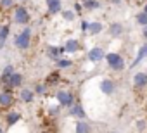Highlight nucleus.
Here are the masks:
<instances>
[{
	"mask_svg": "<svg viewBox=\"0 0 147 133\" xmlns=\"http://www.w3.org/2000/svg\"><path fill=\"white\" fill-rule=\"evenodd\" d=\"M45 2H47V11H49V14L55 16V14L62 12V2H61V0H45Z\"/></svg>",
	"mask_w": 147,
	"mask_h": 133,
	"instance_id": "14",
	"label": "nucleus"
},
{
	"mask_svg": "<svg viewBox=\"0 0 147 133\" xmlns=\"http://www.w3.org/2000/svg\"><path fill=\"white\" fill-rule=\"evenodd\" d=\"M35 97H36V95H35L33 88H26V87H24V88H21V92H19V99H21L23 102H28V104H30V102L35 100Z\"/></svg>",
	"mask_w": 147,
	"mask_h": 133,
	"instance_id": "17",
	"label": "nucleus"
},
{
	"mask_svg": "<svg viewBox=\"0 0 147 133\" xmlns=\"http://www.w3.org/2000/svg\"><path fill=\"white\" fill-rule=\"evenodd\" d=\"M16 104V97L12 90H2L0 92V109L2 111H11Z\"/></svg>",
	"mask_w": 147,
	"mask_h": 133,
	"instance_id": "5",
	"label": "nucleus"
},
{
	"mask_svg": "<svg viewBox=\"0 0 147 133\" xmlns=\"http://www.w3.org/2000/svg\"><path fill=\"white\" fill-rule=\"evenodd\" d=\"M111 2H113V4H116V5H118V4H121V0H111Z\"/></svg>",
	"mask_w": 147,
	"mask_h": 133,
	"instance_id": "35",
	"label": "nucleus"
},
{
	"mask_svg": "<svg viewBox=\"0 0 147 133\" xmlns=\"http://www.w3.org/2000/svg\"><path fill=\"white\" fill-rule=\"evenodd\" d=\"M69 116L71 118H76V119H85V116H87V112H85V109H83V105L82 104H78V102H75L69 109Z\"/></svg>",
	"mask_w": 147,
	"mask_h": 133,
	"instance_id": "7",
	"label": "nucleus"
},
{
	"mask_svg": "<svg viewBox=\"0 0 147 133\" xmlns=\"http://www.w3.org/2000/svg\"><path fill=\"white\" fill-rule=\"evenodd\" d=\"M0 133H5V130H4V128H0Z\"/></svg>",
	"mask_w": 147,
	"mask_h": 133,
	"instance_id": "37",
	"label": "nucleus"
},
{
	"mask_svg": "<svg viewBox=\"0 0 147 133\" xmlns=\"http://www.w3.org/2000/svg\"><path fill=\"white\" fill-rule=\"evenodd\" d=\"M21 2H23V0H21Z\"/></svg>",
	"mask_w": 147,
	"mask_h": 133,
	"instance_id": "39",
	"label": "nucleus"
},
{
	"mask_svg": "<svg viewBox=\"0 0 147 133\" xmlns=\"http://www.w3.org/2000/svg\"><path fill=\"white\" fill-rule=\"evenodd\" d=\"M88 24H90L88 21H82V24H80V30H82L83 33H85V31H88Z\"/></svg>",
	"mask_w": 147,
	"mask_h": 133,
	"instance_id": "32",
	"label": "nucleus"
},
{
	"mask_svg": "<svg viewBox=\"0 0 147 133\" xmlns=\"http://www.w3.org/2000/svg\"><path fill=\"white\" fill-rule=\"evenodd\" d=\"M12 19H14L16 24L24 26V24H28V23L31 21V16H30V11H28L26 7H23V5H16V7L12 9Z\"/></svg>",
	"mask_w": 147,
	"mask_h": 133,
	"instance_id": "2",
	"label": "nucleus"
},
{
	"mask_svg": "<svg viewBox=\"0 0 147 133\" xmlns=\"http://www.w3.org/2000/svg\"><path fill=\"white\" fill-rule=\"evenodd\" d=\"M49 88H52V87H55V85H59L61 83V73L59 71H52L50 75H47V78H45V81H43Z\"/></svg>",
	"mask_w": 147,
	"mask_h": 133,
	"instance_id": "15",
	"label": "nucleus"
},
{
	"mask_svg": "<svg viewBox=\"0 0 147 133\" xmlns=\"http://www.w3.org/2000/svg\"><path fill=\"white\" fill-rule=\"evenodd\" d=\"M109 133H118V131H109Z\"/></svg>",
	"mask_w": 147,
	"mask_h": 133,
	"instance_id": "38",
	"label": "nucleus"
},
{
	"mask_svg": "<svg viewBox=\"0 0 147 133\" xmlns=\"http://www.w3.org/2000/svg\"><path fill=\"white\" fill-rule=\"evenodd\" d=\"M145 57H147V42H145V43H144V45L138 48V52H137V57H135V60L131 62V66H130V68H135V66H137L138 62H142Z\"/></svg>",
	"mask_w": 147,
	"mask_h": 133,
	"instance_id": "19",
	"label": "nucleus"
},
{
	"mask_svg": "<svg viewBox=\"0 0 147 133\" xmlns=\"http://www.w3.org/2000/svg\"><path fill=\"white\" fill-rule=\"evenodd\" d=\"M55 64H57V68L59 69H69L71 66H73V60L71 59H59V60H55Z\"/></svg>",
	"mask_w": 147,
	"mask_h": 133,
	"instance_id": "24",
	"label": "nucleus"
},
{
	"mask_svg": "<svg viewBox=\"0 0 147 133\" xmlns=\"http://www.w3.org/2000/svg\"><path fill=\"white\" fill-rule=\"evenodd\" d=\"M40 133H57V131H55V128H54V126H45Z\"/></svg>",
	"mask_w": 147,
	"mask_h": 133,
	"instance_id": "31",
	"label": "nucleus"
},
{
	"mask_svg": "<svg viewBox=\"0 0 147 133\" xmlns=\"http://www.w3.org/2000/svg\"><path fill=\"white\" fill-rule=\"evenodd\" d=\"M9 35H11V26L5 24V23L0 24V48H4V45H5Z\"/></svg>",
	"mask_w": 147,
	"mask_h": 133,
	"instance_id": "18",
	"label": "nucleus"
},
{
	"mask_svg": "<svg viewBox=\"0 0 147 133\" xmlns=\"http://www.w3.org/2000/svg\"><path fill=\"white\" fill-rule=\"evenodd\" d=\"M75 11H76V12H82V11H83V5H82V4H76V5H75Z\"/></svg>",
	"mask_w": 147,
	"mask_h": 133,
	"instance_id": "33",
	"label": "nucleus"
},
{
	"mask_svg": "<svg viewBox=\"0 0 147 133\" xmlns=\"http://www.w3.org/2000/svg\"><path fill=\"white\" fill-rule=\"evenodd\" d=\"M100 92L104 93V95H113L114 93V90H116V85H114V80H111V78H104L102 81H100Z\"/></svg>",
	"mask_w": 147,
	"mask_h": 133,
	"instance_id": "8",
	"label": "nucleus"
},
{
	"mask_svg": "<svg viewBox=\"0 0 147 133\" xmlns=\"http://www.w3.org/2000/svg\"><path fill=\"white\" fill-rule=\"evenodd\" d=\"M61 109H62V107H61L59 104H54V105H49V107H47V111H49V114H50L52 118H54V116H59Z\"/></svg>",
	"mask_w": 147,
	"mask_h": 133,
	"instance_id": "28",
	"label": "nucleus"
},
{
	"mask_svg": "<svg viewBox=\"0 0 147 133\" xmlns=\"http://www.w3.org/2000/svg\"><path fill=\"white\" fill-rule=\"evenodd\" d=\"M33 92H35V95H38V97H47V93H49V87H47L45 83H36L35 88H33Z\"/></svg>",
	"mask_w": 147,
	"mask_h": 133,
	"instance_id": "22",
	"label": "nucleus"
},
{
	"mask_svg": "<svg viewBox=\"0 0 147 133\" xmlns=\"http://www.w3.org/2000/svg\"><path fill=\"white\" fill-rule=\"evenodd\" d=\"M104 57H106V52H104L100 47H92V48L88 50V60H90V62H94V64L100 62Z\"/></svg>",
	"mask_w": 147,
	"mask_h": 133,
	"instance_id": "6",
	"label": "nucleus"
},
{
	"mask_svg": "<svg viewBox=\"0 0 147 133\" xmlns=\"http://www.w3.org/2000/svg\"><path fill=\"white\" fill-rule=\"evenodd\" d=\"M142 36L147 40V26H144V28H142Z\"/></svg>",
	"mask_w": 147,
	"mask_h": 133,
	"instance_id": "34",
	"label": "nucleus"
},
{
	"mask_svg": "<svg viewBox=\"0 0 147 133\" xmlns=\"http://www.w3.org/2000/svg\"><path fill=\"white\" fill-rule=\"evenodd\" d=\"M55 100L61 107H71L73 104H75V95H73V92L69 90H57L55 92Z\"/></svg>",
	"mask_w": 147,
	"mask_h": 133,
	"instance_id": "4",
	"label": "nucleus"
},
{
	"mask_svg": "<svg viewBox=\"0 0 147 133\" xmlns=\"http://www.w3.org/2000/svg\"><path fill=\"white\" fill-rule=\"evenodd\" d=\"M75 133H92L90 123H87L85 119H78L75 123Z\"/></svg>",
	"mask_w": 147,
	"mask_h": 133,
	"instance_id": "16",
	"label": "nucleus"
},
{
	"mask_svg": "<svg viewBox=\"0 0 147 133\" xmlns=\"http://www.w3.org/2000/svg\"><path fill=\"white\" fill-rule=\"evenodd\" d=\"M14 73H16V71H14V66H12V64H7L5 68H4V71H2V75H0V85L7 87V83H9V80H11V76H12Z\"/></svg>",
	"mask_w": 147,
	"mask_h": 133,
	"instance_id": "13",
	"label": "nucleus"
},
{
	"mask_svg": "<svg viewBox=\"0 0 147 133\" xmlns=\"http://www.w3.org/2000/svg\"><path fill=\"white\" fill-rule=\"evenodd\" d=\"M109 35L114 36V38L121 36V35H123V26H121L119 23H113V24L109 26Z\"/></svg>",
	"mask_w": 147,
	"mask_h": 133,
	"instance_id": "21",
	"label": "nucleus"
},
{
	"mask_svg": "<svg viewBox=\"0 0 147 133\" xmlns=\"http://www.w3.org/2000/svg\"><path fill=\"white\" fill-rule=\"evenodd\" d=\"M104 59L107 60V66H109L113 71H121V69H125V59H123L118 52H109V54H106Z\"/></svg>",
	"mask_w": 147,
	"mask_h": 133,
	"instance_id": "3",
	"label": "nucleus"
},
{
	"mask_svg": "<svg viewBox=\"0 0 147 133\" xmlns=\"http://www.w3.org/2000/svg\"><path fill=\"white\" fill-rule=\"evenodd\" d=\"M64 47H66V54H76V52H80L82 43L76 38H67L66 43H64Z\"/></svg>",
	"mask_w": 147,
	"mask_h": 133,
	"instance_id": "12",
	"label": "nucleus"
},
{
	"mask_svg": "<svg viewBox=\"0 0 147 133\" xmlns=\"http://www.w3.org/2000/svg\"><path fill=\"white\" fill-rule=\"evenodd\" d=\"M135 19H137V24H138V26H142V28H144V26H147V14H145L144 11H142V12H138Z\"/></svg>",
	"mask_w": 147,
	"mask_h": 133,
	"instance_id": "27",
	"label": "nucleus"
},
{
	"mask_svg": "<svg viewBox=\"0 0 147 133\" xmlns=\"http://www.w3.org/2000/svg\"><path fill=\"white\" fill-rule=\"evenodd\" d=\"M23 75L21 73H14L12 76H11V80H9V83H7V87H5V90H14V88H21L23 87Z\"/></svg>",
	"mask_w": 147,
	"mask_h": 133,
	"instance_id": "9",
	"label": "nucleus"
},
{
	"mask_svg": "<svg viewBox=\"0 0 147 133\" xmlns=\"http://www.w3.org/2000/svg\"><path fill=\"white\" fill-rule=\"evenodd\" d=\"M16 0H0V11H12Z\"/></svg>",
	"mask_w": 147,
	"mask_h": 133,
	"instance_id": "26",
	"label": "nucleus"
},
{
	"mask_svg": "<svg viewBox=\"0 0 147 133\" xmlns=\"http://www.w3.org/2000/svg\"><path fill=\"white\" fill-rule=\"evenodd\" d=\"M47 54H49V57L52 59V60H59L61 59V54H59V47H49L47 48Z\"/></svg>",
	"mask_w": 147,
	"mask_h": 133,
	"instance_id": "25",
	"label": "nucleus"
},
{
	"mask_svg": "<svg viewBox=\"0 0 147 133\" xmlns=\"http://www.w3.org/2000/svg\"><path fill=\"white\" fill-rule=\"evenodd\" d=\"M102 31H104V24H102L100 21H94V23L88 24V33H90V35H99V33H102Z\"/></svg>",
	"mask_w": 147,
	"mask_h": 133,
	"instance_id": "20",
	"label": "nucleus"
},
{
	"mask_svg": "<svg viewBox=\"0 0 147 133\" xmlns=\"http://www.w3.org/2000/svg\"><path fill=\"white\" fill-rule=\"evenodd\" d=\"M82 5H83V9H85V11H97V9L100 7L99 0H83Z\"/></svg>",
	"mask_w": 147,
	"mask_h": 133,
	"instance_id": "23",
	"label": "nucleus"
},
{
	"mask_svg": "<svg viewBox=\"0 0 147 133\" xmlns=\"http://www.w3.org/2000/svg\"><path fill=\"white\" fill-rule=\"evenodd\" d=\"M61 14H62V17H64L66 21H69V23L75 21V17H76V12H75V11H62Z\"/></svg>",
	"mask_w": 147,
	"mask_h": 133,
	"instance_id": "29",
	"label": "nucleus"
},
{
	"mask_svg": "<svg viewBox=\"0 0 147 133\" xmlns=\"http://www.w3.org/2000/svg\"><path fill=\"white\" fill-rule=\"evenodd\" d=\"M19 121H21V112L19 111H14V109H11V111H7V114H5V123H7V126H16V124H19Z\"/></svg>",
	"mask_w": 147,
	"mask_h": 133,
	"instance_id": "10",
	"label": "nucleus"
},
{
	"mask_svg": "<svg viewBox=\"0 0 147 133\" xmlns=\"http://www.w3.org/2000/svg\"><path fill=\"white\" fill-rule=\"evenodd\" d=\"M137 128H138L140 131L145 130V128H147V121H145V119H138V121H137Z\"/></svg>",
	"mask_w": 147,
	"mask_h": 133,
	"instance_id": "30",
	"label": "nucleus"
},
{
	"mask_svg": "<svg viewBox=\"0 0 147 133\" xmlns=\"http://www.w3.org/2000/svg\"><path fill=\"white\" fill-rule=\"evenodd\" d=\"M133 87H135L137 90L145 88V87H147V73H144V71L135 73V75H133Z\"/></svg>",
	"mask_w": 147,
	"mask_h": 133,
	"instance_id": "11",
	"label": "nucleus"
},
{
	"mask_svg": "<svg viewBox=\"0 0 147 133\" xmlns=\"http://www.w3.org/2000/svg\"><path fill=\"white\" fill-rule=\"evenodd\" d=\"M14 45L19 50H28L30 48V45H31V30H30V26L23 28V31L14 36Z\"/></svg>",
	"mask_w": 147,
	"mask_h": 133,
	"instance_id": "1",
	"label": "nucleus"
},
{
	"mask_svg": "<svg viewBox=\"0 0 147 133\" xmlns=\"http://www.w3.org/2000/svg\"><path fill=\"white\" fill-rule=\"evenodd\" d=\"M144 12H145V14H147V4H145V5H144Z\"/></svg>",
	"mask_w": 147,
	"mask_h": 133,
	"instance_id": "36",
	"label": "nucleus"
}]
</instances>
